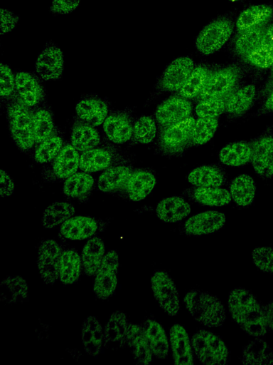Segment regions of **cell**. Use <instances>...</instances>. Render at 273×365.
<instances>
[{
  "instance_id": "cb8c5ba5",
  "label": "cell",
  "mask_w": 273,
  "mask_h": 365,
  "mask_svg": "<svg viewBox=\"0 0 273 365\" xmlns=\"http://www.w3.org/2000/svg\"><path fill=\"white\" fill-rule=\"evenodd\" d=\"M156 184L154 175L146 170H133L129 178L124 190L132 201L144 199L154 189Z\"/></svg>"
},
{
  "instance_id": "f6af8a7d",
  "label": "cell",
  "mask_w": 273,
  "mask_h": 365,
  "mask_svg": "<svg viewBox=\"0 0 273 365\" xmlns=\"http://www.w3.org/2000/svg\"><path fill=\"white\" fill-rule=\"evenodd\" d=\"M33 124L36 143H40L55 133L53 116L46 108H38L33 113Z\"/></svg>"
},
{
  "instance_id": "836d02e7",
  "label": "cell",
  "mask_w": 273,
  "mask_h": 365,
  "mask_svg": "<svg viewBox=\"0 0 273 365\" xmlns=\"http://www.w3.org/2000/svg\"><path fill=\"white\" fill-rule=\"evenodd\" d=\"M105 254V247L101 238L95 237L87 241L81 254L82 269L85 274H96Z\"/></svg>"
},
{
  "instance_id": "6da1fadb",
  "label": "cell",
  "mask_w": 273,
  "mask_h": 365,
  "mask_svg": "<svg viewBox=\"0 0 273 365\" xmlns=\"http://www.w3.org/2000/svg\"><path fill=\"white\" fill-rule=\"evenodd\" d=\"M228 309L234 321L249 335L255 338L267 331L263 307L247 289H232L228 297Z\"/></svg>"
},
{
  "instance_id": "7a4b0ae2",
  "label": "cell",
  "mask_w": 273,
  "mask_h": 365,
  "mask_svg": "<svg viewBox=\"0 0 273 365\" xmlns=\"http://www.w3.org/2000/svg\"><path fill=\"white\" fill-rule=\"evenodd\" d=\"M183 302L190 314L205 327H220L225 320V309L222 302L208 292L191 290L185 295Z\"/></svg>"
},
{
  "instance_id": "db71d44e",
  "label": "cell",
  "mask_w": 273,
  "mask_h": 365,
  "mask_svg": "<svg viewBox=\"0 0 273 365\" xmlns=\"http://www.w3.org/2000/svg\"><path fill=\"white\" fill-rule=\"evenodd\" d=\"M19 20V16L13 11L6 9H1V26L0 33L1 35L6 34L12 31Z\"/></svg>"
},
{
  "instance_id": "d4e9b609",
  "label": "cell",
  "mask_w": 273,
  "mask_h": 365,
  "mask_svg": "<svg viewBox=\"0 0 273 365\" xmlns=\"http://www.w3.org/2000/svg\"><path fill=\"white\" fill-rule=\"evenodd\" d=\"M116 161L117 157L113 150L106 148H94L82 152L79 167L85 173H92L107 169Z\"/></svg>"
},
{
  "instance_id": "6f0895ef",
  "label": "cell",
  "mask_w": 273,
  "mask_h": 365,
  "mask_svg": "<svg viewBox=\"0 0 273 365\" xmlns=\"http://www.w3.org/2000/svg\"><path fill=\"white\" fill-rule=\"evenodd\" d=\"M263 312L267 329L273 331V300L263 307Z\"/></svg>"
},
{
  "instance_id": "83f0119b",
  "label": "cell",
  "mask_w": 273,
  "mask_h": 365,
  "mask_svg": "<svg viewBox=\"0 0 273 365\" xmlns=\"http://www.w3.org/2000/svg\"><path fill=\"white\" fill-rule=\"evenodd\" d=\"M256 96L253 84H248L236 89L228 98L225 112L231 117H240L252 107Z\"/></svg>"
},
{
  "instance_id": "9c48e42d",
  "label": "cell",
  "mask_w": 273,
  "mask_h": 365,
  "mask_svg": "<svg viewBox=\"0 0 273 365\" xmlns=\"http://www.w3.org/2000/svg\"><path fill=\"white\" fill-rule=\"evenodd\" d=\"M151 287L156 300L170 316H176L180 309L179 295L176 284L168 273L162 270L154 272Z\"/></svg>"
},
{
  "instance_id": "4316f807",
  "label": "cell",
  "mask_w": 273,
  "mask_h": 365,
  "mask_svg": "<svg viewBox=\"0 0 273 365\" xmlns=\"http://www.w3.org/2000/svg\"><path fill=\"white\" fill-rule=\"evenodd\" d=\"M79 166L78 152L72 145L67 144L54 158L51 173L56 179H67L75 173Z\"/></svg>"
},
{
  "instance_id": "3957f363",
  "label": "cell",
  "mask_w": 273,
  "mask_h": 365,
  "mask_svg": "<svg viewBox=\"0 0 273 365\" xmlns=\"http://www.w3.org/2000/svg\"><path fill=\"white\" fill-rule=\"evenodd\" d=\"M15 94L10 98L6 107L9 129L16 145L22 150H28L36 143L33 112L18 95Z\"/></svg>"
},
{
  "instance_id": "484cf974",
  "label": "cell",
  "mask_w": 273,
  "mask_h": 365,
  "mask_svg": "<svg viewBox=\"0 0 273 365\" xmlns=\"http://www.w3.org/2000/svg\"><path fill=\"white\" fill-rule=\"evenodd\" d=\"M273 14V9L267 5L251 6L239 15L236 21L238 34L246 30L264 26L269 22Z\"/></svg>"
},
{
  "instance_id": "4fadbf2b",
  "label": "cell",
  "mask_w": 273,
  "mask_h": 365,
  "mask_svg": "<svg viewBox=\"0 0 273 365\" xmlns=\"http://www.w3.org/2000/svg\"><path fill=\"white\" fill-rule=\"evenodd\" d=\"M194 68L193 60L188 56L173 60L164 70L157 84L163 91H178Z\"/></svg>"
},
{
  "instance_id": "d6986e66",
  "label": "cell",
  "mask_w": 273,
  "mask_h": 365,
  "mask_svg": "<svg viewBox=\"0 0 273 365\" xmlns=\"http://www.w3.org/2000/svg\"><path fill=\"white\" fill-rule=\"evenodd\" d=\"M126 344L132 349V356L136 364L147 365L153 361V353L144 335L142 326L129 324Z\"/></svg>"
},
{
  "instance_id": "7c38bea8",
  "label": "cell",
  "mask_w": 273,
  "mask_h": 365,
  "mask_svg": "<svg viewBox=\"0 0 273 365\" xmlns=\"http://www.w3.org/2000/svg\"><path fill=\"white\" fill-rule=\"evenodd\" d=\"M191 112V102L177 94L164 101L157 107L155 116L159 125L166 127L188 118Z\"/></svg>"
},
{
  "instance_id": "5b68a950",
  "label": "cell",
  "mask_w": 273,
  "mask_h": 365,
  "mask_svg": "<svg viewBox=\"0 0 273 365\" xmlns=\"http://www.w3.org/2000/svg\"><path fill=\"white\" fill-rule=\"evenodd\" d=\"M191 344L198 359L204 364H225L229 352L220 337L214 333L200 329L192 336Z\"/></svg>"
},
{
  "instance_id": "7402d4cb",
  "label": "cell",
  "mask_w": 273,
  "mask_h": 365,
  "mask_svg": "<svg viewBox=\"0 0 273 365\" xmlns=\"http://www.w3.org/2000/svg\"><path fill=\"white\" fill-rule=\"evenodd\" d=\"M97 222L87 216L71 217L60 227V234L70 240H82L90 238L97 232Z\"/></svg>"
},
{
  "instance_id": "1f68e13d",
  "label": "cell",
  "mask_w": 273,
  "mask_h": 365,
  "mask_svg": "<svg viewBox=\"0 0 273 365\" xmlns=\"http://www.w3.org/2000/svg\"><path fill=\"white\" fill-rule=\"evenodd\" d=\"M142 329L153 354L159 359H164L168 354V341L162 326L154 319H146Z\"/></svg>"
},
{
  "instance_id": "603a6c76",
  "label": "cell",
  "mask_w": 273,
  "mask_h": 365,
  "mask_svg": "<svg viewBox=\"0 0 273 365\" xmlns=\"http://www.w3.org/2000/svg\"><path fill=\"white\" fill-rule=\"evenodd\" d=\"M81 339L85 352L97 356L104 345V329L95 316L87 317L81 329Z\"/></svg>"
},
{
  "instance_id": "ac0fdd59",
  "label": "cell",
  "mask_w": 273,
  "mask_h": 365,
  "mask_svg": "<svg viewBox=\"0 0 273 365\" xmlns=\"http://www.w3.org/2000/svg\"><path fill=\"white\" fill-rule=\"evenodd\" d=\"M16 91L28 107L38 105L44 99L43 87L35 76L28 72L20 71L15 76Z\"/></svg>"
},
{
  "instance_id": "52a82bcc",
  "label": "cell",
  "mask_w": 273,
  "mask_h": 365,
  "mask_svg": "<svg viewBox=\"0 0 273 365\" xmlns=\"http://www.w3.org/2000/svg\"><path fill=\"white\" fill-rule=\"evenodd\" d=\"M233 31L232 21L228 18L213 21L199 33L196 46L203 55H210L220 50Z\"/></svg>"
},
{
  "instance_id": "b9f144b4",
  "label": "cell",
  "mask_w": 273,
  "mask_h": 365,
  "mask_svg": "<svg viewBox=\"0 0 273 365\" xmlns=\"http://www.w3.org/2000/svg\"><path fill=\"white\" fill-rule=\"evenodd\" d=\"M1 297L10 304L24 302L28 297V286L21 276L8 277L1 281Z\"/></svg>"
},
{
  "instance_id": "9a60e30c",
  "label": "cell",
  "mask_w": 273,
  "mask_h": 365,
  "mask_svg": "<svg viewBox=\"0 0 273 365\" xmlns=\"http://www.w3.org/2000/svg\"><path fill=\"white\" fill-rule=\"evenodd\" d=\"M225 222V215L216 210H207L188 218L184 225L188 235L199 236L215 232L222 228Z\"/></svg>"
},
{
  "instance_id": "d6a6232c",
  "label": "cell",
  "mask_w": 273,
  "mask_h": 365,
  "mask_svg": "<svg viewBox=\"0 0 273 365\" xmlns=\"http://www.w3.org/2000/svg\"><path fill=\"white\" fill-rule=\"evenodd\" d=\"M188 180L196 187H221L225 182V175L220 167L204 165L192 170L188 173Z\"/></svg>"
},
{
  "instance_id": "8fae6325",
  "label": "cell",
  "mask_w": 273,
  "mask_h": 365,
  "mask_svg": "<svg viewBox=\"0 0 273 365\" xmlns=\"http://www.w3.org/2000/svg\"><path fill=\"white\" fill-rule=\"evenodd\" d=\"M251 163L260 178L273 177V132L263 133L252 141Z\"/></svg>"
},
{
  "instance_id": "e0dca14e",
  "label": "cell",
  "mask_w": 273,
  "mask_h": 365,
  "mask_svg": "<svg viewBox=\"0 0 273 365\" xmlns=\"http://www.w3.org/2000/svg\"><path fill=\"white\" fill-rule=\"evenodd\" d=\"M169 339L174 363L178 365L193 364V347L186 329L179 324H173L169 330Z\"/></svg>"
},
{
  "instance_id": "f907efd6",
  "label": "cell",
  "mask_w": 273,
  "mask_h": 365,
  "mask_svg": "<svg viewBox=\"0 0 273 365\" xmlns=\"http://www.w3.org/2000/svg\"><path fill=\"white\" fill-rule=\"evenodd\" d=\"M251 65L259 68H269L273 65V46L261 43L244 57Z\"/></svg>"
},
{
  "instance_id": "ffe728a7",
  "label": "cell",
  "mask_w": 273,
  "mask_h": 365,
  "mask_svg": "<svg viewBox=\"0 0 273 365\" xmlns=\"http://www.w3.org/2000/svg\"><path fill=\"white\" fill-rule=\"evenodd\" d=\"M75 110L80 120L95 127L104 123L108 108L107 103L100 98L89 96L77 103Z\"/></svg>"
},
{
  "instance_id": "f5cc1de1",
  "label": "cell",
  "mask_w": 273,
  "mask_h": 365,
  "mask_svg": "<svg viewBox=\"0 0 273 365\" xmlns=\"http://www.w3.org/2000/svg\"><path fill=\"white\" fill-rule=\"evenodd\" d=\"M0 71L1 96L5 98H10L15 94V76L11 69L3 63H1Z\"/></svg>"
},
{
  "instance_id": "5bb4252c",
  "label": "cell",
  "mask_w": 273,
  "mask_h": 365,
  "mask_svg": "<svg viewBox=\"0 0 273 365\" xmlns=\"http://www.w3.org/2000/svg\"><path fill=\"white\" fill-rule=\"evenodd\" d=\"M63 67V51L54 43H48L37 58L36 72L46 81L55 80L61 76Z\"/></svg>"
},
{
  "instance_id": "ab89813d",
  "label": "cell",
  "mask_w": 273,
  "mask_h": 365,
  "mask_svg": "<svg viewBox=\"0 0 273 365\" xmlns=\"http://www.w3.org/2000/svg\"><path fill=\"white\" fill-rule=\"evenodd\" d=\"M94 186L93 178L84 173H75L68 178L63 186L65 195L85 201Z\"/></svg>"
},
{
  "instance_id": "60d3db41",
  "label": "cell",
  "mask_w": 273,
  "mask_h": 365,
  "mask_svg": "<svg viewBox=\"0 0 273 365\" xmlns=\"http://www.w3.org/2000/svg\"><path fill=\"white\" fill-rule=\"evenodd\" d=\"M193 199L208 206H223L232 200L230 191L220 187H196L192 192Z\"/></svg>"
},
{
  "instance_id": "f546056e",
  "label": "cell",
  "mask_w": 273,
  "mask_h": 365,
  "mask_svg": "<svg viewBox=\"0 0 273 365\" xmlns=\"http://www.w3.org/2000/svg\"><path fill=\"white\" fill-rule=\"evenodd\" d=\"M158 217L166 222H176L186 217L191 206L183 198L172 196L163 199L156 209Z\"/></svg>"
},
{
  "instance_id": "44dd1931",
  "label": "cell",
  "mask_w": 273,
  "mask_h": 365,
  "mask_svg": "<svg viewBox=\"0 0 273 365\" xmlns=\"http://www.w3.org/2000/svg\"><path fill=\"white\" fill-rule=\"evenodd\" d=\"M129 324L125 314L119 311L114 312L104 328V346L107 349H118L125 345Z\"/></svg>"
},
{
  "instance_id": "c3c4849f",
  "label": "cell",
  "mask_w": 273,
  "mask_h": 365,
  "mask_svg": "<svg viewBox=\"0 0 273 365\" xmlns=\"http://www.w3.org/2000/svg\"><path fill=\"white\" fill-rule=\"evenodd\" d=\"M156 134V123L150 116H141L134 124L132 138L136 143H149L154 140Z\"/></svg>"
},
{
  "instance_id": "e575fe53",
  "label": "cell",
  "mask_w": 273,
  "mask_h": 365,
  "mask_svg": "<svg viewBox=\"0 0 273 365\" xmlns=\"http://www.w3.org/2000/svg\"><path fill=\"white\" fill-rule=\"evenodd\" d=\"M70 140L77 150L85 152L95 148L100 143V137L94 126L79 120L73 126Z\"/></svg>"
},
{
  "instance_id": "8d00e7d4",
  "label": "cell",
  "mask_w": 273,
  "mask_h": 365,
  "mask_svg": "<svg viewBox=\"0 0 273 365\" xmlns=\"http://www.w3.org/2000/svg\"><path fill=\"white\" fill-rule=\"evenodd\" d=\"M256 185L253 178L242 174L235 177L230 185V193L234 202L240 206L250 205L254 200Z\"/></svg>"
},
{
  "instance_id": "30bf717a",
  "label": "cell",
  "mask_w": 273,
  "mask_h": 365,
  "mask_svg": "<svg viewBox=\"0 0 273 365\" xmlns=\"http://www.w3.org/2000/svg\"><path fill=\"white\" fill-rule=\"evenodd\" d=\"M62 250L57 241L43 240L38 248L37 265L43 282L53 285L59 279L60 259Z\"/></svg>"
},
{
  "instance_id": "6125c7cd",
  "label": "cell",
  "mask_w": 273,
  "mask_h": 365,
  "mask_svg": "<svg viewBox=\"0 0 273 365\" xmlns=\"http://www.w3.org/2000/svg\"><path fill=\"white\" fill-rule=\"evenodd\" d=\"M228 1H236L237 0H228Z\"/></svg>"
},
{
  "instance_id": "ee69618b",
  "label": "cell",
  "mask_w": 273,
  "mask_h": 365,
  "mask_svg": "<svg viewBox=\"0 0 273 365\" xmlns=\"http://www.w3.org/2000/svg\"><path fill=\"white\" fill-rule=\"evenodd\" d=\"M266 26L246 30L238 34L235 43V52L244 58L262 43Z\"/></svg>"
},
{
  "instance_id": "94428289",
  "label": "cell",
  "mask_w": 273,
  "mask_h": 365,
  "mask_svg": "<svg viewBox=\"0 0 273 365\" xmlns=\"http://www.w3.org/2000/svg\"><path fill=\"white\" fill-rule=\"evenodd\" d=\"M273 90V65L271 67V73L270 76L266 83V85L262 91L263 97H267V96Z\"/></svg>"
},
{
  "instance_id": "816d5d0a",
  "label": "cell",
  "mask_w": 273,
  "mask_h": 365,
  "mask_svg": "<svg viewBox=\"0 0 273 365\" xmlns=\"http://www.w3.org/2000/svg\"><path fill=\"white\" fill-rule=\"evenodd\" d=\"M252 258L255 265L260 270L273 273V248L257 247L252 253Z\"/></svg>"
},
{
  "instance_id": "277c9868",
  "label": "cell",
  "mask_w": 273,
  "mask_h": 365,
  "mask_svg": "<svg viewBox=\"0 0 273 365\" xmlns=\"http://www.w3.org/2000/svg\"><path fill=\"white\" fill-rule=\"evenodd\" d=\"M195 121L196 119L190 116L178 123L161 127L157 138L159 151L168 156L182 153L191 145Z\"/></svg>"
},
{
  "instance_id": "d590c367",
  "label": "cell",
  "mask_w": 273,
  "mask_h": 365,
  "mask_svg": "<svg viewBox=\"0 0 273 365\" xmlns=\"http://www.w3.org/2000/svg\"><path fill=\"white\" fill-rule=\"evenodd\" d=\"M212 71L205 66H198L188 77L178 95L187 98H196L205 89Z\"/></svg>"
},
{
  "instance_id": "f35d334b",
  "label": "cell",
  "mask_w": 273,
  "mask_h": 365,
  "mask_svg": "<svg viewBox=\"0 0 273 365\" xmlns=\"http://www.w3.org/2000/svg\"><path fill=\"white\" fill-rule=\"evenodd\" d=\"M241 361L244 364H272L273 353L267 343L257 337L244 347Z\"/></svg>"
},
{
  "instance_id": "7bdbcfd3",
  "label": "cell",
  "mask_w": 273,
  "mask_h": 365,
  "mask_svg": "<svg viewBox=\"0 0 273 365\" xmlns=\"http://www.w3.org/2000/svg\"><path fill=\"white\" fill-rule=\"evenodd\" d=\"M73 205L68 202L59 201L49 205L44 211L42 222L44 227L53 229L73 217Z\"/></svg>"
},
{
  "instance_id": "680465c9",
  "label": "cell",
  "mask_w": 273,
  "mask_h": 365,
  "mask_svg": "<svg viewBox=\"0 0 273 365\" xmlns=\"http://www.w3.org/2000/svg\"><path fill=\"white\" fill-rule=\"evenodd\" d=\"M273 112V90L267 96L263 104L258 110L259 115Z\"/></svg>"
},
{
  "instance_id": "7dc6e473",
  "label": "cell",
  "mask_w": 273,
  "mask_h": 365,
  "mask_svg": "<svg viewBox=\"0 0 273 365\" xmlns=\"http://www.w3.org/2000/svg\"><path fill=\"white\" fill-rule=\"evenodd\" d=\"M63 139L53 133L37 146L34 155L35 160L38 163L51 161L63 148Z\"/></svg>"
},
{
  "instance_id": "f1b7e54d",
  "label": "cell",
  "mask_w": 273,
  "mask_h": 365,
  "mask_svg": "<svg viewBox=\"0 0 273 365\" xmlns=\"http://www.w3.org/2000/svg\"><path fill=\"white\" fill-rule=\"evenodd\" d=\"M252 155V142L236 141L220 149L219 159L224 165L237 167L251 162Z\"/></svg>"
},
{
  "instance_id": "9f6ffc18",
  "label": "cell",
  "mask_w": 273,
  "mask_h": 365,
  "mask_svg": "<svg viewBox=\"0 0 273 365\" xmlns=\"http://www.w3.org/2000/svg\"><path fill=\"white\" fill-rule=\"evenodd\" d=\"M1 178H0V194L1 197H8L10 196L14 189V182L10 178V176L7 174L6 171L4 170H1L0 171Z\"/></svg>"
},
{
  "instance_id": "ba28073f",
  "label": "cell",
  "mask_w": 273,
  "mask_h": 365,
  "mask_svg": "<svg viewBox=\"0 0 273 365\" xmlns=\"http://www.w3.org/2000/svg\"><path fill=\"white\" fill-rule=\"evenodd\" d=\"M119 265L117 251L110 250L105 254L93 284V291L97 298L107 299L115 292Z\"/></svg>"
},
{
  "instance_id": "8992f818",
  "label": "cell",
  "mask_w": 273,
  "mask_h": 365,
  "mask_svg": "<svg viewBox=\"0 0 273 365\" xmlns=\"http://www.w3.org/2000/svg\"><path fill=\"white\" fill-rule=\"evenodd\" d=\"M242 78V71L236 65L213 71L205 89L196 99L200 101L210 98L228 97L237 88Z\"/></svg>"
},
{
  "instance_id": "2e32d148",
  "label": "cell",
  "mask_w": 273,
  "mask_h": 365,
  "mask_svg": "<svg viewBox=\"0 0 273 365\" xmlns=\"http://www.w3.org/2000/svg\"><path fill=\"white\" fill-rule=\"evenodd\" d=\"M134 124L129 113L116 111L105 118L103 128L109 140L122 144L128 141L132 136Z\"/></svg>"
},
{
  "instance_id": "11a10c76",
  "label": "cell",
  "mask_w": 273,
  "mask_h": 365,
  "mask_svg": "<svg viewBox=\"0 0 273 365\" xmlns=\"http://www.w3.org/2000/svg\"><path fill=\"white\" fill-rule=\"evenodd\" d=\"M80 0H52L50 11L57 14H67L77 9Z\"/></svg>"
},
{
  "instance_id": "74e56055",
  "label": "cell",
  "mask_w": 273,
  "mask_h": 365,
  "mask_svg": "<svg viewBox=\"0 0 273 365\" xmlns=\"http://www.w3.org/2000/svg\"><path fill=\"white\" fill-rule=\"evenodd\" d=\"M82 269L81 256L74 250L62 252L59 266V279L65 284L76 282Z\"/></svg>"
},
{
  "instance_id": "91938a15",
  "label": "cell",
  "mask_w": 273,
  "mask_h": 365,
  "mask_svg": "<svg viewBox=\"0 0 273 365\" xmlns=\"http://www.w3.org/2000/svg\"><path fill=\"white\" fill-rule=\"evenodd\" d=\"M262 43H266L273 46V24L266 26Z\"/></svg>"
},
{
  "instance_id": "4dcf8cb0",
  "label": "cell",
  "mask_w": 273,
  "mask_h": 365,
  "mask_svg": "<svg viewBox=\"0 0 273 365\" xmlns=\"http://www.w3.org/2000/svg\"><path fill=\"white\" fill-rule=\"evenodd\" d=\"M133 170L127 165H112L99 177L97 186L104 192L124 190L126 183Z\"/></svg>"
},
{
  "instance_id": "bcb514c9",
  "label": "cell",
  "mask_w": 273,
  "mask_h": 365,
  "mask_svg": "<svg viewBox=\"0 0 273 365\" xmlns=\"http://www.w3.org/2000/svg\"><path fill=\"white\" fill-rule=\"evenodd\" d=\"M218 125V118L199 117L193 128L191 145H201L208 142L213 137Z\"/></svg>"
},
{
  "instance_id": "681fc988",
  "label": "cell",
  "mask_w": 273,
  "mask_h": 365,
  "mask_svg": "<svg viewBox=\"0 0 273 365\" xmlns=\"http://www.w3.org/2000/svg\"><path fill=\"white\" fill-rule=\"evenodd\" d=\"M228 98H210L201 100L195 108L196 113L200 118H217L225 111Z\"/></svg>"
}]
</instances>
